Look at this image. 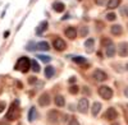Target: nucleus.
<instances>
[{"label":"nucleus","mask_w":128,"mask_h":125,"mask_svg":"<svg viewBox=\"0 0 128 125\" xmlns=\"http://www.w3.org/2000/svg\"><path fill=\"white\" fill-rule=\"evenodd\" d=\"M10 35V32H9V31H5V32H4V38H8V36Z\"/></svg>","instance_id":"obj_37"},{"label":"nucleus","mask_w":128,"mask_h":125,"mask_svg":"<svg viewBox=\"0 0 128 125\" xmlns=\"http://www.w3.org/2000/svg\"><path fill=\"white\" fill-rule=\"evenodd\" d=\"M17 103H18V101L14 103H12V106H10V109H9V111L6 112V115H5V119L6 120H9V121H14L17 118H18V107H17Z\"/></svg>","instance_id":"obj_2"},{"label":"nucleus","mask_w":128,"mask_h":125,"mask_svg":"<svg viewBox=\"0 0 128 125\" xmlns=\"http://www.w3.org/2000/svg\"><path fill=\"white\" fill-rule=\"evenodd\" d=\"M76 80H77V78H76V77H70L68 82L70 83V84H73V83H76Z\"/></svg>","instance_id":"obj_33"},{"label":"nucleus","mask_w":128,"mask_h":125,"mask_svg":"<svg viewBox=\"0 0 128 125\" xmlns=\"http://www.w3.org/2000/svg\"><path fill=\"white\" fill-rule=\"evenodd\" d=\"M48 26H49L48 20H42V22L37 26V28H36V35H42V32L48 29Z\"/></svg>","instance_id":"obj_13"},{"label":"nucleus","mask_w":128,"mask_h":125,"mask_svg":"<svg viewBox=\"0 0 128 125\" xmlns=\"http://www.w3.org/2000/svg\"><path fill=\"white\" fill-rule=\"evenodd\" d=\"M77 109H78V111H80L81 114H86V112L88 111V100H87L86 97L81 98V100L78 101Z\"/></svg>","instance_id":"obj_5"},{"label":"nucleus","mask_w":128,"mask_h":125,"mask_svg":"<svg viewBox=\"0 0 128 125\" xmlns=\"http://www.w3.org/2000/svg\"><path fill=\"white\" fill-rule=\"evenodd\" d=\"M68 91H69L70 95H77V93L80 92V88H78V86H70L68 88Z\"/></svg>","instance_id":"obj_28"},{"label":"nucleus","mask_w":128,"mask_h":125,"mask_svg":"<svg viewBox=\"0 0 128 125\" xmlns=\"http://www.w3.org/2000/svg\"><path fill=\"white\" fill-rule=\"evenodd\" d=\"M54 74H55V68L51 66V65H48L45 68V77L48 79H50V78H52V75H54Z\"/></svg>","instance_id":"obj_18"},{"label":"nucleus","mask_w":128,"mask_h":125,"mask_svg":"<svg viewBox=\"0 0 128 125\" xmlns=\"http://www.w3.org/2000/svg\"><path fill=\"white\" fill-rule=\"evenodd\" d=\"M99 95H100L101 98L109 101V100H112V97H113V91H112V88L108 87V86H101V87H99Z\"/></svg>","instance_id":"obj_3"},{"label":"nucleus","mask_w":128,"mask_h":125,"mask_svg":"<svg viewBox=\"0 0 128 125\" xmlns=\"http://www.w3.org/2000/svg\"><path fill=\"white\" fill-rule=\"evenodd\" d=\"M126 69H127V70H128V62H127V65H126Z\"/></svg>","instance_id":"obj_39"},{"label":"nucleus","mask_w":128,"mask_h":125,"mask_svg":"<svg viewBox=\"0 0 128 125\" xmlns=\"http://www.w3.org/2000/svg\"><path fill=\"white\" fill-rule=\"evenodd\" d=\"M68 125H80V123H78V120L77 119H72L70 121H69V124Z\"/></svg>","instance_id":"obj_32"},{"label":"nucleus","mask_w":128,"mask_h":125,"mask_svg":"<svg viewBox=\"0 0 128 125\" xmlns=\"http://www.w3.org/2000/svg\"><path fill=\"white\" fill-rule=\"evenodd\" d=\"M37 49L41 51H48V50H50V46L46 41H40V42H37Z\"/></svg>","instance_id":"obj_20"},{"label":"nucleus","mask_w":128,"mask_h":125,"mask_svg":"<svg viewBox=\"0 0 128 125\" xmlns=\"http://www.w3.org/2000/svg\"><path fill=\"white\" fill-rule=\"evenodd\" d=\"M31 68V60L27 58V56H22V58H19L18 61H17V64L14 66L16 70H19V71H22V73H27Z\"/></svg>","instance_id":"obj_1"},{"label":"nucleus","mask_w":128,"mask_h":125,"mask_svg":"<svg viewBox=\"0 0 128 125\" xmlns=\"http://www.w3.org/2000/svg\"><path fill=\"white\" fill-rule=\"evenodd\" d=\"M100 110H101V103H100V102H94V103H92V107H91L92 116L98 115V114L100 112Z\"/></svg>","instance_id":"obj_16"},{"label":"nucleus","mask_w":128,"mask_h":125,"mask_svg":"<svg viewBox=\"0 0 128 125\" xmlns=\"http://www.w3.org/2000/svg\"><path fill=\"white\" fill-rule=\"evenodd\" d=\"M116 51H118L119 56H128V44L127 42H120L116 47Z\"/></svg>","instance_id":"obj_8"},{"label":"nucleus","mask_w":128,"mask_h":125,"mask_svg":"<svg viewBox=\"0 0 128 125\" xmlns=\"http://www.w3.org/2000/svg\"><path fill=\"white\" fill-rule=\"evenodd\" d=\"M52 10L56 13H63L66 10V5H64L62 1H54L52 3Z\"/></svg>","instance_id":"obj_12"},{"label":"nucleus","mask_w":128,"mask_h":125,"mask_svg":"<svg viewBox=\"0 0 128 125\" xmlns=\"http://www.w3.org/2000/svg\"><path fill=\"white\" fill-rule=\"evenodd\" d=\"M0 125H8V124H0Z\"/></svg>","instance_id":"obj_41"},{"label":"nucleus","mask_w":128,"mask_h":125,"mask_svg":"<svg viewBox=\"0 0 128 125\" xmlns=\"http://www.w3.org/2000/svg\"><path fill=\"white\" fill-rule=\"evenodd\" d=\"M126 107H127V110H128V105H127V106H126Z\"/></svg>","instance_id":"obj_43"},{"label":"nucleus","mask_w":128,"mask_h":125,"mask_svg":"<svg viewBox=\"0 0 128 125\" xmlns=\"http://www.w3.org/2000/svg\"><path fill=\"white\" fill-rule=\"evenodd\" d=\"M4 110H5V102L0 101V112H4Z\"/></svg>","instance_id":"obj_31"},{"label":"nucleus","mask_w":128,"mask_h":125,"mask_svg":"<svg viewBox=\"0 0 128 125\" xmlns=\"http://www.w3.org/2000/svg\"><path fill=\"white\" fill-rule=\"evenodd\" d=\"M36 82H37V78L36 77H30L28 78V83H30V84H35Z\"/></svg>","instance_id":"obj_30"},{"label":"nucleus","mask_w":128,"mask_h":125,"mask_svg":"<svg viewBox=\"0 0 128 125\" xmlns=\"http://www.w3.org/2000/svg\"><path fill=\"white\" fill-rule=\"evenodd\" d=\"M92 77H94V79H95L96 82H104V80L108 79V74H106L104 70H101V69H96V70L94 71Z\"/></svg>","instance_id":"obj_4"},{"label":"nucleus","mask_w":128,"mask_h":125,"mask_svg":"<svg viewBox=\"0 0 128 125\" xmlns=\"http://www.w3.org/2000/svg\"><path fill=\"white\" fill-rule=\"evenodd\" d=\"M113 125H119V124H116V123H114V124H113Z\"/></svg>","instance_id":"obj_40"},{"label":"nucleus","mask_w":128,"mask_h":125,"mask_svg":"<svg viewBox=\"0 0 128 125\" xmlns=\"http://www.w3.org/2000/svg\"><path fill=\"white\" fill-rule=\"evenodd\" d=\"M31 69L34 70L35 73H38L40 71V65H38V62L36 60H32L31 61Z\"/></svg>","instance_id":"obj_25"},{"label":"nucleus","mask_w":128,"mask_h":125,"mask_svg":"<svg viewBox=\"0 0 128 125\" xmlns=\"http://www.w3.org/2000/svg\"><path fill=\"white\" fill-rule=\"evenodd\" d=\"M124 96L128 98V87H126V88H124Z\"/></svg>","instance_id":"obj_38"},{"label":"nucleus","mask_w":128,"mask_h":125,"mask_svg":"<svg viewBox=\"0 0 128 125\" xmlns=\"http://www.w3.org/2000/svg\"><path fill=\"white\" fill-rule=\"evenodd\" d=\"M36 58H38L42 62H45V64H49V62L51 61V56H49V55H41V54H40V55H37Z\"/></svg>","instance_id":"obj_24"},{"label":"nucleus","mask_w":128,"mask_h":125,"mask_svg":"<svg viewBox=\"0 0 128 125\" xmlns=\"http://www.w3.org/2000/svg\"><path fill=\"white\" fill-rule=\"evenodd\" d=\"M83 92H84V93H87V95H90V89H88L87 87H83Z\"/></svg>","instance_id":"obj_36"},{"label":"nucleus","mask_w":128,"mask_h":125,"mask_svg":"<svg viewBox=\"0 0 128 125\" xmlns=\"http://www.w3.org/2000/svg\"><path fill=\"white\" fill-rule=\"evenodd\" d=\"M50 102H51V100H50V96L48 95V93H42V95L40 96V98H38V105L42 106V107L49 106Z\"/></svg>","instance_id":"obj_9"},{"label":"nucleus","mask_w":128,"mask_h":125,"mask_svg":"<svg viewBox=\"0 0 128 125\" xmlns=\"http://www.w3.org/2000/svg\"><path fill=\"white\" fill-rule=\"evenodd\" d=\"M115 53H116V47L114 46L113 42L105 47V54H106V56H108V58H113L115 55Z\"/></svg>","instance_id":"obj_10"},{"label":"nucleus","mask_w":128,"mask_h":125,"mask_svg":"<svg viewBox=\"0 0 128 125\" xmlns=\"http://www.w3.org/2000/svg\"><path fill=\"white\" fill-rule=\"evenodd\" d=\"M95 45V40L94 38H88L86 40V42H84V49L87 50V53H92V47Z\"/></svg>","instance_id":"obj_19"},{"label":"nucleus","mask_w":128,"mask_h":125,"mask_svg":"<svg viewBox=\"0 0 128 125\" xmlns=\"http://www.w3.org/2000/svg\"><path fill=\"white\" fill-rule=\"evenodd\" d=\"M116 19V15L115 13H108L106 14V20H110V22H113V20Z\"/></svg>","instance_id":"obj_29"},{"label":"nucleus","mask_w":128,"mask_h":125,"mask_svg":"<svg viewBox=\"0 0 128 125\" xmlns=\"http://www.w3.org/2000/svg\"><path fill=\"white\" fill-rule=\"evenodd\" d=\"M127 15H128V8H127Z\"/></svg>","instance_id":"obj_42"},{"label":"nucleus","mask_w":128,"mask_h":125,"mask_svg":"<svg viewBox=\"0 0 128 125\" xmlns=\"http://www.w3.org/2000/svg\"><path fill=\"white\" fill-rule=\"evenodd\" d=\"M54 102H55V105H56L58 107H63V106H66V98H64L62 95H58V96H55V98H54Z\"/></svg>","instance_id":"obj_17"},{"label":"nucleus","mask_w":128,"mask_h":125,"mask_svg":"<svg viewBox=\"0 0 128 125\" xmlns=\"http://www.w3.org/2000/svg\"><path fill=\"white\" fill-rule=\"evenodd\" d=\"M120 4V0H109L108 4H106V8L108 9H115Z\"/></svg>","instance_id":"obj_22"},{"label":"nucleus","mask_w":128,"mask_h":125,"mask_svg":"<svg viewBox=\"0 0 128 125\" xmlns=\"http://www.w3.org/2000/svg\"><path fill=\"white\" fill-rule=\"evenodd\" d=\"M72 60L76 62V64H84V62L87 61V59L83 58V56H74V58H72Z\"/></svg>","instance_id":"obj_23"},{"label":"nucleus","mask_w":128,"mask_h":125,"mask_svg":"<svg viewBox=\"0 0 128 125\" xmlns=\"http://www.w3.org/2000/svg\"><path fill=\"white\" fill-rule=\"evenodd\" d=\"M35 49H37V44H35L34 41H30L26 46V50L27 51H35Z\"/></svg>","instance_id":"obj_26"},{"label":"nucleus","mask_w":128,"mask_h":125,"mask_svg":"<svg viewBox=\"0 0 128 125\" xmlns=\"http://www.w3.org/2000/svg\"><path fill=\"white\" fill-rule=\"evenodd\" d=\"M36 116H37V112H36V109L35 107H31L30 109V111H28V121L30 123H32L35 119H36Z\"/></svg>","instance_id":"obj_21"},{"label":"nucleus","mask_w":128,"mask_h":125,"mask_svg":"<svg viewBox=\"0 0 128 125\" xmlns=\"http://www.w3.org/2000/svg\"><path fill=\"white\" fill-rule=\"evenodd\" d=\"M6 9H8V5L4 8V10H3V12H2V18H4V15H5V13H6Z\"/></svg>","instance_id":"obj_35"},{"label":"nucleus","mask_w":128,"mask_h":125,"mask_svg":"<svg viewBox=\"0 0 128 125\" xmlns=\"http://www.w3.org/2000/svg\"><path fill=\"white\" fill-rule=\"evenodd\" d=\"M95 3L98 4V5H104V3H105V0H95Z\"/></svg>","instance_id":"obj_34"},{"label":"nucleus","mask_w":128,"mask_h":125,"mask_svg":"<svg viewBox=\"0 0 128 125\" xmlns=\"http://www.w3.org/2000/svg\"><path fill=\"white\" fill-rule=\"evenodd\" d=\"M110 31H112V33H113L114 36H119V35H122V32H123V28H122L120 24H113V26L110 27Z\"/></svg>","instance_id":"obj_15"},{"label":"nucleus","mask_w":128,"mask_h":125,"mask_svg":"<svg viewBox=\"0 0 128 125\" xmlns=\"http://www.w3.org/2000/svg\"><path fill=\"white\" fill-rule=\"evenodd\" d=\"M64 33H66V36H67L68 38L74 40V38H76V36H77V31H76V28H74V27L69 26L66 31H64Z\"/></svg>","instance_id":"obj_11"},{"label":"nucleus","mask_w":128,"mask_h":125,"mask_svg":"<svg viewBox=\"0 0 128 125\" xmlns=\"http://www.w3.org/2000/svg\"><path fill=\"white\" fill-rule=\"evenodd\" d=\"M52 46H54V49L56 51H63V50H66L67 44L64 42V40H62L60 37H56V38H54V41H52Z\"/></svg>","instance_id":"obj_6"},{"label":"nucleus","mask_w":128,"mask_h":125,"mask_svg":"<svg viewBox=\"0 0 128 125\" xmlns=\"http://www.w3.org/2000/svg\"><path fill=\"white\" fill-rule=\"evenodd\" d=\"M87 35H88V27H86V26L81 27V29H80V36H81V37H86Z\"/></svg>","instance_id":"obj_27"},{"label":"nucleus","mask_w":128,"mask_h":125,"mask_svg":"<svg viewBox=\"0 0 128 125\" xmlns=\"http://www.w3.org/2000/svg\"><path fill=\"white\" fill-rule=\"evenodd\" d=\"M116 116H118V112H116V110L114 107H109L106 110V112L104 114V119L109 120V121H113L114 119H116Z\"/></svg>","instance_id":"obj_7"},{"label":"nucleus","mask_w":128,"mask_h":125,"mask_svg":"<svg viewBox=\"0 0 128 125\" xmlns=\"http://www.w3.org/2000/svg\"><path fill=\"white\" fill-rule=\"evenodd\" d=\"M48 119H49L50 123H58L59 121V114L55 110H52L48 114Z\"/></svg>","instance_id":"obj_14"}]
</instances>
